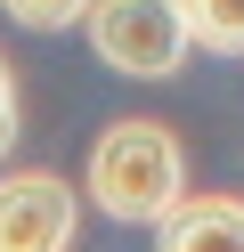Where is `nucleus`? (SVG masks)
<instances>
[{
	"label": "nucleus",
	"instance_id": "obj_1",
	"mask_svg": "<svg viewBox=\"0 0 244 252\" xmlns=\"http://www.w3.org/2000/svg\"><path fill=\"white\" fill-rule=\"evenodd\" d=\"M90 195L98 212L163 228V220L187 203V163H179V138L163 122H114L90 147Z\"/></svg>",
	"mask_w": 244,
	"mask_h": 252
},
{
	"label": "nucleus",
	"instance_id": "obj_2",
	"mask_svg": "<svg viewBox=\"0 0 244 252\" xmlns=\"http://www.w3.org/2000/svg\"><path fill=\"white\" fill-rule=\"evenodd\" d=\"M90 49L130 82H163L187 57V17L179 0H90Z\"/></svg>",
	"mask_w": 244,
	"mask_h": 252
},
{
	"label": "nucleus",
	"instance_id": "obj_3",
	"mask_svg": "<svg viewBox=\"0 0 244 252\" xmlns=\"http://www.w3.org/2000/svg\"><path fill=\"white\" fill-rule=\"evenodd\" d=\"M73 244V187L57 171L0 179V252H65Z\"/></svg>",
	"mask_w": 244,
	"mask_h": 252
},
{
	"label": "nucleus",
	"instance_id": "obj_4",
	"mask_svg": "<svg viewBox=\"0 0 244 252\" xmlns=\"http://www.w3.org/2000/svg\"><path fill=\"white\" fill-rule=\"evenodd\" d=\"M155 252H244V203L228 195H187L155 228Z\"/></svg>",
	"mask_w": 244,
	"mask_h": 252
},
{
	"label": "nucleus",
	"instance_id": "obj_5",
	"mask_svg": "<svg viewBox=\"0 0 244 252\" xmlns=\"http://www.w3.org/2000/svg\"><path fill=\"white\" fill-rule=\"evenodd\" d=\"M179 17H187V41L244 57V0H179Z\"/></svg>",
	"mask_w": 244,
	"mask_h": 252
},
{
	"label": "nucleus",
	"instance_id": "obj_6",
	"mask_svg": "<svg viewBox=\"0 0 244 252\" xmlns=\"http://www.w3.org/2000/svg\"><path fill=\"white\" fill-rule=\"evenodd\" d=\"M16 25H33V33H65V25L90 17V0H0Z\"/></svg>",
	"mask_w": 244,
	"mask_h": 252
},
{
	"label": "nucleus",
	"instance_id": "obj_7",
	"mask_svg": "<svg viewBox=\"0 0 244 252\" xmlns=\"http://www.w3.org/2000/svg\"><path fill=\"white\" fill-rule=\"evenodd\" d=\"M16 147V73H8V57H0V155Z\"/></svg>",
	"mask_w": 244,
	"mask_h": 252
}]
</instances>
